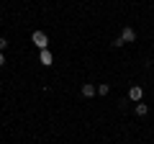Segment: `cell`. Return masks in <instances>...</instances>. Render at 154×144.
Returning <instances> with one entry per match:
<instances>
[{"label":"cell","mask_w":154,"mask_h":144,"mask_svg":"<svg viewBox=\"0 0 154 144\" xmlns=\"http://www.w3.org/2000/svg\"><path fill=\"white\" fill-rule=\"evenodd\" d=\"M121 39H123V44H134V41H136V31H134L131 26H123L121 28Z\"/></svg>","instance_id":"2"},{"label":"cell","mask_w":154,"mask_h":144,"mask_svg":"<svg viewBox=\"0 0 154 144\" xmlns=\"http://www.w3.org/2000/svg\"><path fill=\"white\" fill-rule=\"evenodd\" d=\"M31 41L38 46V52H41V49H49V36H46V31H33L31 33Z\"/></svg>","instance_id":"1"},{"label":"cell","mask_w":154,"mask_h":144,"mask_svg":"<svg viewBox=\"0 0 154 144\" xmlns=\"http://www.w3.org/2000/svg\"><path fill=\"white\" fill-rule=\"evenodd\" d=\"M108 93H110V85L108 83H100L98 85V95H108Z\"/></svg>","instance_id":"7"},{"label":"cell","mask_w":154,"mask_h":144,"mask_svg":"<svg viewBox=\"0 0 154 144\" xmlns=\"http://www.w3.org/2000/svg\"><path fill=\"white\" fill-rule=\"evenodd\" d=\"M134 111H136V116H149V105L146 103H136Z\"/></svg>","instance_id":"6"},{"label":"cell","mask_w":154,"mask_h":144,"mask_svg":"<svg viewBox=\"0 0 154 144\" xmlns=\"http://www.w3.org/2000/svg\"><path fill=\"white\" fill-rule=\"evenodd\" d=\"M141 95H144L141 85H131V88H128V100H134V103H141Z\"/></svg>","instance_id":"3"},{"label":"cell","mask_w":154,"mask_h":144,"mask_svg":"<svg viewBox=\"0 0 154 144\" xmlns=\"http://www.w3.org/2000/svg\"><path fill=\"white\" fill-rule=\"evenodd\" d=\"M5 64V54H3V52H0V67Z\"/></svg>","instance_id":"10"},{"label":"cell","mask_w":154,"mask_h":144,"mask_svg":"<svg viewBox=\"0 0 154 144\" xmlns=\"http://www.w3.org/2000/svg\"><path fill=\"white\" fill-rule=\"evenodd\" d=\"M8 49V41H5V36H0V52H5Z\"/></svg>","instance_id":"9"},{"label":"cell","mask_w":154,"mask_h":144,"mask_svg":"<svg viewBox=\"0 0 154 144\" xmlns=\"http://www.w3.org/2000/svg\"><path fill=\"white\" fill-rule=\"evenodd\" d=\"M110 46H113V49H121V46H123V39H121V36L113 39V41H110Z\"/></svg>","instance_id":"8"},{"label":"cell","mask_w":154,"mask_h":144,"mask_svg":"<svg viewBox=\"0 0 154 144\" xmlns=\"http://www.w3.org/2000/svg\"><path fill=\"white\" fill-rule=\"evenodd\" d=\"M80 93H82L85 98L90 100V98H95V95H98V85H93V83H85L82 88H80Z\"/></svg>","instance_id":"4"},{"label":"cell","mask_w":154,"mask_h":144,"mask_svg":"<svg viewBox=\"0 0 154 144\" xmlns=\"http://www.w3.org/2000/svg\"><path fill=\"white\" fill-rule=\"evenodd\" d=\"M38 62H41L44 67H51V64H54V57H51V52H49V49H41V52H38Z\"/></svg>","instance_id":"5"}]
</instances>
